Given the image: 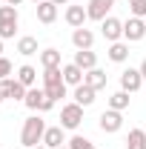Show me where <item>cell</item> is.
<instances>
[{
  "instance_id": "obj_8",
  "label": "cell",
  "mask_w": 146,
  "mask_h": 149,
  "mask_svg": "<svg viewBox=\"0 0 146 149\" xmlns=\"http://www.w3.org/2000/svg\"><path fill=\"white\" fill-rule=\"evenodd\" d=\"M100 32H103V37H106L109 43H117V40L123 37V23L117 17H106L100 23Z\"/></svg>"
},
{
  "instance_id": "obj_19",
  "label": "cell",
  "mask_w": 146,
  "mask_h": 149,
  "mask_svg": "<svg viewBox=\"0 0 146 149\" xmlns=\"http://www.w3.org/2000/svg\"><path fill=\"white\" fill-rule=\"evenodd\" d=\"M126 57H129V43L117 40V43H112V46H109V60H115V63H123Z\"/></svg>"
},
{
  "instance_id": "obj_27",
  "label": "cell",
  "mask_w": 146,
  "mask_h": 149,
  "mask_svg": "<svg viewBox=\"0 0 146 149\" xmlns=\"http://www.w3.org/2000/svg\"><path fill=\"white\" fill-rule=\"evenodd\" d=\"M132 17H146V0H129Z\"/></svg>"
},
{
  "instance_id": "obj_28",
  "label": "cell",
  "mask_w": 146,
  "mask_h": 149,
  "mask_svg": "<svg viewBox=\"0 0 146 149\" xmlns=\"http://www.w3.org/2000/svg\"><path fill=\"white\" fill-rule=\"evenodd\" d=\"M15 32H17V23H12V20H9V23H0V37H3V40H6V37H15Z\"/></svg>"
},
{
  "instance_id": "obj_6",
  "label": "cell",
  "mask_w": 146,
  "mask_h": 149,
  "mask_svg": "<svg viewBox=\"0 0 146 149\" xmlns=\"http://www.w3.org/2000/svg\"><path fill=\"white\" fill-rule=\"evenodd\" d=\"M112 6H115V0H89V6H86V15H89V20H103L109 17Z\"/></svg>"
},
{
  "instance_id": "obj_2",
  "label": "cell",
  "mask_w": 146,
  "mask_h": 149,
  "mask_svg": "<svg viewBox=\"0 0 146 149\" xmlns=\"http://www.w3.org/2000/svg\"><path fill=\"white\" fill-rule=\"evenodd\" d=\"M43 89H46V95H49L52 100L66 97V80H63V69H60V66L43 72Z\"/></svg>"
},
{
  "instance_id": "obj_25",
  "label": "cell",
  "mask_w": 146,
  "mask_h": 149,
  "mask_svg": "<svg viewBox=\"0 0 146 149\" xmlns=\"http://www.w3.org/2000/svg\"><path fill=\"white\" fill-rule=\"evenodd\" d=\"M17 23V6H0V23Z\"/></svg>"
},
{
  "instance_id": "obj_18",
  "label": "cell",
  "mask_w": 146,
  "mask_h": 149,
  "mask_svg": "<svg viewBox=\"0 0 146 149\" xmlns=\"http://www.w3.org/2000/svg\"><path fill=\"white\" fill-rule=\"evenodd\" d=\"M106 80H109V77H106V72L95 66V69H89V72H86V80H83V83H89L92 89L97 92V89H103V86H106Z\"/></svg>"
},
{
  "instance_id": "obj_14",
  "label": "cell",
  "mask_w": 146,
  "mask_h": 149,
  "mask_svg": "<svg viewBox=\"0 0 146 149\" xmlns=\"http://www.w3.org/2000/svg\"><path fill=\"white\" fill-rule=\"evenodd\" d=\"M86 20H89V15H86L83 6H69V9H66V23H69L72 29H80Z\"/></svg>"
},
{
  "instance_id": "obj_26",
  "label": "cell",
  "mask_w": 146,
  "mask_h": 149,
  "mask_svg": "<svg viewBox=\"0 0 146 149\" xmlns=\"http://www.w3.org/2000/svg\"><path fill=\"white\" fill-rule=\"evenodd\" d=\"M69 149H95V143H92L89 138H83V135H74L72 141H69Z\"/></svg>"
},
{
  "instance_id": "obj_30",
  "label": "cell",
  "mask_w": 146,
  "mask_h": 149,
  "mask_svg": "<svg viewBox=\"0 0 146 149\" xmlns=\"http://www.w3.org/2000/svg\"><path fill=\"white\" fill-rule=\"evenodd\" d=\"M138 69H140V74H143V77H146V60H143V63H140V66H138Z\"/></svg>"
},
{
  "instance_id": "obj_15",
  "label": "cell",
  "mask_w": 146,
  "mask_h": 149,
  "mask_svg": "<svg viewBox=\"0 0 146 149\" xmlns=\"http://www.w3.org/2000/svg\"><path fill=\"white\" fill-rule=\"evenodd\" d=\"M72 43H74V49H92L95 35H92L86 26H80V29H74V32H72Z\"/></svg>"
},
{
  "instance_id": "obj_17",
  "label": "cell",
  "mask_w": 146,
  "mask_h": 149,
  "mask_svg": "<svg viewBox=\"0 0 146 149\" xmlns=\"http://www.w3.org/2000/svg\"><path fill=\"white\" fill-rule=\"evenodd\" d=\"M74 103H80V106H92L95 103V89H92L89 83L74 86Z\"/></svg>"
},
{
  "instance_id": "obj_11",
  "label": "cell",
  "mask_w": 146,
  "mask_h": 149,
  "mask_svg": "<svg viewBox=\"0 0 146 149\" xmlns=\"http://www.w3.org/2000/svg\"><path fill=\"white\" fill-rule=\"evenodd\" d=\"M63 143H66L63 126H46V135H43V146H46V149H60Z\"/></svg>"
},
{
  "instance_id": "obj_10",
  "label": "cell",
  "mask_w": 146,
  "mask_h": 149,
  "mask_svg": "<svg viewBox=\"0 0 146 149\" xmlns=\"http://www.w3.org/2000/svg\"><path fill=\"white\" fill-rule=\"evenodd\" d=\"M140 83H143V74H140V69H126V72L120 74V86H123V92H138L140 89Z\"/></svg>"
},
{
  "instance_id": "obj_24",
  "label": "cell",
  "mask_w": 146,
  "mask_h": 149,
  "mask_svg": "<svg viewBox=\"0 0 146 149\" xmlns=\"http://www.w3.org/2000/svg\"><path fill=\"white\" fill-rule=\"evenodd\" d=\"M17 52L20 55H37V37H20L17 40Z\"/></svg>"
},
{
  "instance_id": "obj_23",
  "label": "cell",
  "mask_w": 146,
  "mask_h": 149,
  "mask_svg": "<svg viewBox=\"0 0 146 149\" xmlns=\"http://www.w3.org/2000/svg\"><path fill=\"white\" fill-rule=\"evenodd\" d=\"M129 106V92H123V89H120V92H115L109 97V109H115V112H123Z\"/></svg>"
},
{
  "instance_id": "obj_20",
  "label": "cell",
  "mask_w": 146,
  "mask_h": 149,
  "mask_svg": "<svg viewBox=\"0 0 146 149\" xmlns=\"http://www.w3.org/2000/svg\"><path fill=\"white\" fill-rule=\"evenodd\" d=\"M126 149H146V132L143 129H129Z\"/></svg>"
},
{
  "instance_id": "obj_37",
  "label": "cell",
  "mask_w": 146,
  "mask_h": 149,
  "mask_svg": "<svg viewBox=\"0 0 146 149\" xmlns=\"http://www.w3.org/2000/svg\"><path fill=\"white\" fill-rule=\"evenodd\" d=\"M60 149H69V146H60Z\"/></svg>"
},
{
  "instance_id": "obj_13",
  "label": "cell",
  "mask_w": 146,
  "mask_h": 149,
  "mask_svg": "<svg viewBox=\"0 0 146 149\" xmlns=\"http://www.w3.org/2000/svg\"><path fill=\"white\" fill-rule=\"evenodd\" d=\"M37 20L40 23H55L57 20V6L52 3V0H43V3H37Z\"/></svg>"
},
{
  "instance_id": "obj_9",
  "label": "cell",
  "mask_w": 146,
  "mask_h": 149,
  "mask_svg": "<svg viewBox=\"0 0 146 149\" xmlns=\"http://www.w3.org/2000/svg\"><path fill=\"white\" fill-rule=\"evenodd\" d=\"M97 123H100V129H103V132H109V135H112V132H117L120 126H123V115L115 112V109H106L103 115H100Z\"/></svg>"
},
{
  "instance_id": "obj_31",
  "label": "cell",
  "mask_w": 146,
  "mask_h": 149,
  "mask_svg": "<svg viewBox=\"0 0 146 149\" xmlns=\"http://www.w3.org/2000/svg\"><path fill=\"white\" fill-rule=\"evenodd\" d=\"M52 3H55V6H63V3H69V0H52Z\"/></svg>"
},
{
  "instance_id": "obj_16",
  "label": "cell",
  "mask_w": 146,
  "mask_h": 149,
  "mask_svg": "<svg viewBox=\"0 0 146 149\" xmlns=\"http://www.w3.org/2000/svg\"><path fill=\"white\" fill-rule=\"evenodd\" d=\"M63 80H66L69 86H80V83L86 80V72H83L80 66H74V63H69V66H63Z\"/></svg>"
},
{
  "instance_id": "obj_21",
  "label": "cell",
  "mask_w": 146,
  "mask_h": 149,
  "mask_svg": "<svg viewBox=\"0 0 146 149\" xmlns=\"http://www.w3.org/2000/svg\"><path fill=\"white\" fill-rule=\"evenodd\" d=\"M17 80L26 86V89H29V86H35V80H37V69H35V66H29V63H26V66H20V69H17Z\"/></svg>"
},
{
  "instance_id": "obj_29",
  "label": "cell",
  "mask_w": 146,
  "mask_h": 149,
  "mask_svg": "<svg viewBox=\"0 0 146 149\" xmlns=\"http://www.w3.org/2000/svg\"><path fill=\"white\" fill-rule=\"evenodd\" d=\"M9 74H12V60L0 57V80H3V77H9Z\"/></svg>"
},
{
  "instance_id": "obj_7",
  "label": "cell",
  "mask_w": 146,
  "mask_h": 149,
  "mask_svg": "<svg viewBox=\"0 0 146 149\" xmlns=\"http://www.w3.org/2000/svg\"><path fill=\"white\" fill-rule=\"evenodd\" d=\"M0 92H3V97H12V100H23L26 97V86L20 83V80H12V77H3L0 80Z\"/></svg>"
},
{
  "instance_id": "obj_32",
  "label": "cell",
  "mask_w": 146,
  "mask_h": 149,
  "mask_svg": "<svg viewBox=\"0 0 146 149\" xmlns=\"http://www.w3.org/2000/svg\"><path fill=\"white\" fill-rule=\"evenodd\" d=\"M20 3H23V0H9V6H20Z\"/></svg>"
},
{
  "instance_id": "obj_33",
  "label": "cell",
  "mask_w": 146,
  "mask_h": 149,
  "mask_svg": "<svg viewBox=\"0 0 146 149\" xmlns=\"http://www.w3.org/2000/svg\"><path fill=\"white\" fill-rule=\"evenodd\" d=\"M0 52H3V37H0Z\"/></svg>"
},
{
  "instance_id": "obj_22",
  "label": "cell",
  "mask_w": 146,
  "mask_h": 149,
  "mask_svg": "<svg viewBox=\"0 0 146 149\" xmlns=\"http://www.w3.org/2000/svg\"><path fill=\"white\" fill-rule=\"evenodd\" d=\"M40 63H43V69L60 66V52H57V49H43V52H40Z\"/></svg>"
},
{
  "instance_id": "obj_3",
  "label": "cell",
  "mask_w": 146,
  "mask_h": 149,
  "mask_svg": "<svg viewBox=\"0 0 146 149\" xmlns=\"http://www.w3.org/2000/svg\"><path fill=\"white\" fill-rule=\"evenodd\" d=\"M23 103H26L29 109H37V112H49L55 106V100L46 95V89H29L26 97H23Z\"/></svg>"
},
{
  "instance_id": "obj_1",
  "label": "cell",
  "mask_w": 146,
  "mask_h": 149,
  "mask_svg": "<svg viewBox=\"0 0 146 149\" xmlns=\"http://www.w3.org/2000/svg\"><path fill=\"white\" fill-rule=\"evenodd\" d=\"M43 135H46V123H43L37 115H32V118L23 120V132H20V143H23V146L35 149L37 143H43Z\"/></svg>"
},
{
  "instance_id": "obj_4",
  "label": "cell",
  "mask_w": 146,
  "mask_h": 149,
  "mask_svg": "<svg viewBox=\"0 0 146 149\" xmlns=\"http://www.w3.org/2000/svg\"><path fill=\"white\" fill-rule=\"evenodd\" d=\"M80 120H83V106L80 103H66L60 109V126L63 129H77Z\"/></svg>"
},
{
  "instance_id": "obj_5",
  "label": "cell",
  "mask_w": 146,
  "mask_h": 149,
  "mask_svg": "<svg viewBox=\"0 0 146 149\" xmlns=\"http://www.w3.org/2000/svg\"><path fill=\"white\" fill-rule=\"evenodd\" d=\"M123 37H126V43L143 40V37H146V23H143V17H129L126 23H123Z\"/></svg>"
},
{
  "instance_id": "obj_36",
  "label": "cell",
  "mask_w": 146,
  "mask_h": 149,
  "mask_svg": "<svg viewBox=\"0 0 146 149\" xmlns=\"http://www.w3.org/2000/svg\"><path fill=\"white\" fill-rule=\"evenodd\" d=\"M35 149H46V146H35Z\"/></svg>"
},
{
  "instance_id": "obj_35",
  "label": "cell",
  "mask_w": 146,
  "mask_h": 149,
  "mask_svg": "<svg viewBox=\"0 0 146 149\" xmlns=\"http://www.w3.org/2000/svg\"><path fill=\"white\" fill-rule=\"evenodd\" d=\"M32 3H43V0H32Z\"/></svg>"
},
{
  "instance_id": "obj_34",
  "label": "cell",
  "mask_w": 146,
  "mask_h": 149,
  "mask_svg": "<svg viewBox=\"0 0 146 149\" xmlns=\"http://www.w3.org/2000/svg\"><path fill=\"white\" fill-rule=\"evenodd\" d=\"M0 103H3V92H0Z\"/></svg>"
},
{
  "instance_id": "obj_12",
  "label": "cell",
  "mask_w": 146,
  "mask_h": 149,
  "mask_svg": "<svg viewBox=\"0 0 146 149\" xmlns=\"http://www.w3.org/2000/svg\"><path fill=\"white\" fill-rule=\"evenodd\" d=\"M72 63H74V66H80L83 72H89V69H95V66H97V57H95V52H92V49H77Z\"/></svg>"
}]
</instances>
